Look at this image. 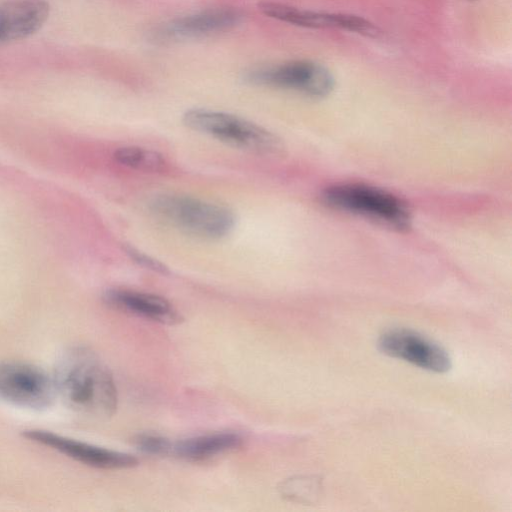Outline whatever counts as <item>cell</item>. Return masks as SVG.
I'll use <instances>...</instances> for the list:
<instances>
[{
	"mask_svg": "<svg viewBox=\"0 0 512 512\" xmlns=\"http://www.w3.org/2000/svg\"><path fill=\"white\" fill-rule=\"evenodd\" d=\"M471 1H474V0H471Z\"/></svg>",
	"mask_w": 512,
	"mask_h": 512,
	"instance_id": "18",
	"label": "cell"
},
{
	"mask_svg": "<svg viewBox=\"0 0 512 512\" xmlns=\"http://www.w3.org/2000/svg\"><path fill=\"white\" fill-rule=\"evenodd\" d=\"M243 438L232 432H219L190 437L172 443L171 452L187 460H204L240 447Z\"/></svg>",
	"mask_w": 512,
	"mask_h": 512,
	"instance_id": "13",
	"label": "cell"
},
{
	"mask_svg": "<svg viewBox=\"0 0 512 512\" xmlns=\"http://www.w3.org/2000/svg\"><path fill=\"white\" fill-rule=\"evenodd\" d=\"M23 437L50 447L67 457L99 469H126L138 464L137 458L128 453L114 451L62 436L41 429L22 431Z\"/></svg>",
	"mask_w": 512,
	"mask_h": 512,
	"instance_id": "8",
	"label": "cell"
},
{
	"mask_svg": "<svg viewBox=\"0 0 512 512\" xmlns=\"http://www.w3.org/2000/svg\"><path fill=\"white\" fill-rule=\"evenodd\" d=\"M150 208L156 216L177 229L209 240L226 237L236 222L229 208L183 195L157 196L151 201Z\"/></svg>",
	"mask_w": 512,
	"mask_h": 512,
	"instance_id": "2",
	"label": "cell"
},
{
	"mask_svg": "<svg viewBox=\"0 0 512 512\" xmlns=\"http://www.w3.org/2000/svg\"><path fill=\"white\" fill-rule=\"evenodd\" d=\"M49 10L42 0L0 3V44L34 34L47 20Z\"/></svg>",
	"mask_w": 512,
	"mask_h": 512,
	"instance_id": "11",
	"label": "cell"
},
{
	"mask_svg": "<svg viewBox=\"0 0 512 512\" xmlns=\"http://www.w3.org/2000/svg\"><path fill=\"white\" fill-rule=\"evenodd\" d=\"M378 348L385 355L432 372L444 373L451 368V359L446 350L409 329L385 331L378 339Z\"/></svg>",
	"mask_w": 512,
	"mask_h": 512,
	"instance_id": "7",
	"label": "cell"
},
{
	"mask_svg": "<svg viewBox=\"0 0 512 512\" xmlns=\"http://www.w3.org/2000/svg\"><path fill=\"white\" fill-rule=\"evenodd\" d=\"M319 488V480L314 477L297 476L281 482L279 493L289 501L310 503L317 497Z\"/></svg>",
	"mask_w": 512,
	"mask_h": 512,
	"instance_id": "15",
	"label": "cell"
},
{
	"mask_svg": "<svg viewBox=\"0 0 512 512\" xmlns=\"http://www.w3.org/2000/svg\"><path fill=\"white\" fill-rule=\"evenodd\" d=\"M127 253L130 255V257L136 261L139 265L144 266L148 269H151L155 272L167 274L168 269L163 265L162 263L158 262L157 260L147 256L146 254L141 253L140 251L136 250L133 247H126Z\"/></svg>",
	"mask_w": 512,
	"mask_h": 512,
	"instance_id": "17",
	"label": "cell"
},
{
	"mask_svg": "<svg viewBox=\"0 0 512 512\" xmlns=\"http://www.w3.org/2000/svg\"><path fill=\"white\" fill-rule=\"evenodd\" d=\"M56 392L76 412L111 417L117 409V389L108 367L87 348L66 351L53 377Z\"/></svg>",
	"mask_w": 512,
	"mask_h": 512,
	"instance_id": "1",
	"label": "cell"
},
{
	"mask_svg": "<svg viewBox=\"0 0 512 512\" xmlns=\"http://www.w3.org/2000/svg\"><path fill=\"white\" fill-rule=\"evenodd\" d=\"M258 7L269 17L301 27L340 29L371 38L380 37L382 32L374 23L357 15L318 12L267 1Z\"/></svg>",
	"mask_w": 512,
	"mask_h": 512,
	"instance_id": "9",
	"label": "cell"
},
{
	"mask_svg": "<svg viewBox=\"0 0 512 512\" xmlns=\"http://www.w3.org/2000/svg\"><path fill=\"white\" fill-rule=\"evenodd\" d=\"M190 129L236 148L259 154L281 149V141L270 130L237 115L204 108L190 109L183 115Z\"/></svg>",
	"mask_w": 512,
	"mask_h": 512,
	"instance_id": "3",
	"label": "cell"
},
{
	"mask_svg": "<svg viewBox=\"0 0 512 512\" xmlns=\"http://www.w3.org/2000/svg\"><path fill=\"white\" fill-rule=\"evenodd\" d=\"M136 446L143 452L153 455L170 454L172 443L158 435L141 434L134 439Z\"/></svg>",
	"mask_w": 512,
	"mask_h": 512,
	"instance_id": "16",
	"label": "cell"
},
{
	"mask_svg": "<svg viewBox=\"0 0 512 512\" xmlns=\"http://www.w3.org/2000/svg\"><path fill=\"white\" fill-rule=\"evenodd\" d=\"M321 197L334 209L361 215L394 228H408L411 222L410 211L400 198L370 185L335 184L327 187Z\"/></svg>",
	"mask_w": 512,
	"mask_h": 512,
	"instance_id": "4",
	"label": "cell"
},
{
	"mask_svg": "<svg viewBox=\"0 0 512 512\" xmlns=\"http://www.w3.org/2000/svg\"><path fill=\"white\" fill-rule=\"evenodd\" d=\"M56 395L54 379L39 367L15 361L0 363V400L42 410L52 405Z\"/></svg>",
	"mask_w": 512,
	"mask_h": 512,
	"instance_id": "5",
	"label": "cell"
},
{
	"mask_svg": "<svg viewBox=\"0 0 512 512\" xmlns=\"http://www.w3.org/2000/svg\"><path fill=\"white\" fill-rule=\"evenodd\" d=\"M247 80L256 85L295 91L313 98L328 96L334 89L331 72L319 63L297 60L252 70Z\"/></svg>",
	"mask_w": 512,
	"mask_h": 512,
	"instance_id": "6",
	"label": "cell"
},
{
	"mask_svg": "<svg viewBox=\"0 0 512 512\" xmlns=\"http://www.w3.org/2000/svg\"><path fill=\"white\" fill-rule=\"evenodd\" d=\"M111 307L165 325H177L183 321L182 315L165 298L128 289L114 288L103 295Z\"/></svg>",
	"mask_w": 512,
	"mask_h": 512,
	"instance_id": "10",
	"label": "cell"
},
{
	"mask_svg": "<svg viewBox=\"0 0 512 512\" xmlns=\"http://www.w3.org/2000/svg\"><path fill=\"white\" fill-rule=\"evenodd\" d=\"M114 159L130 169L145 172H159L165 169L166 161L162 154L138 146H124L114 152Z\"/></svg>",
	"mask_w": 512,
	"mask_h": 512,
	"instance_id": "14",
	"label": "cell"
},
{
	"mask_svg": "<svg viewBox=\"0 0 512 512\" xmlns=\"http://www.w3.org/2000/svg\"><path fill=\"white\" fill-rule=\"evenodd\" d=\"M242 19L238 9L216 8L172 20L160 33L169 38L196 37L230 29Z\"/></svg>",
	"mask_w": 512,
	"mask_h": 512,
	"instance_id": "12",
	"label": "cell"
}]
</instances>
